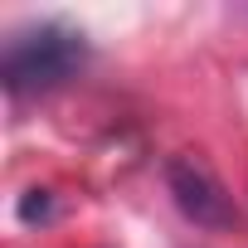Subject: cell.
I'll return each mask as SVG.
<instances>
[{"instance_id":"6da1fadb","label":"cell","mask_w":248,"mask_h":248,"mask_svg":"<svg viewBox=\"0 0 248 248\" xmlns=\"http://www.w3.org/2000/svg\"><path fill=\"white\" fill-rule=\"evenodd\" d=\"M88 59L93 49L83 30L63 20H34L25 30H10L5 49H0V83L10 97H44L68 78H78Z\"/></svg>"},{"instance_id":"7a4b0ae2","label":"cell","mask_w":248,"mask_h":248,"mask_svg":"<svg viewBox=\"0 0 248 248\" xmlns=\"http://www.w3.org/2000/svg\"><path fill=\"white\" fill-rule=\"evenodd\" d=\"M166 185H170L175 209H180L195 229H204V233H224V229L238 224V204H233V195L224 190V180H219L200 156H175V161L166 166Z\"/></svg>"}]
</instances>
